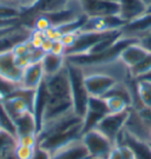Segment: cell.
Returning <instances> with one entry per match:
<instances>
[{
	"mask_svg": "<svg viewBox=\"0 0 151 159\" xmlns=\"http://www.w3.org/2000/svg\"><path fill=\"white\" fill-rule=\"evenodd\" d=\"M146 12H150V13H151V5L149 6V7H148V10H146Z\"/></svg>",
	"mask_w": 151,
	"mask_h": 159,
	"instance_id": "37",
	"label": "cell"
},
{
	"mask_svg": "<svg viewBox=\"0 0 151 159\" xmlns=\"http://www.w3.org/2000/svg\"><path fill=\"white\" fill-rule=\"evenodd\" d=\"M115 145L118 146L123 159H136L134 158V151L131 150V148H130L129 145H126V144H115Z\"/></svg>",
	"mask_w": 151,
	"mask_h": 159,
	"instance_id": "29",
	"label": "cell"
},
{
	"mask_svg": "<svg viewBox=\"0 0 151 159\" xmlns=\"http://www.w3.org/2000/svg\"><path fill=\"white\" fill-rule=\"evenodd\" d=\"M51 53L54 54V56H59V57H65L66 56V47L63 45V43L60 40L59 41H54Z\"/></svg>",
	"mask_w": 151,
	"mask_h": 159,
	"instance_id": "30",
	"label": "cell"
},
{
	"mask_svg": "<svg viewBox=\"0 0 151 159\" xmlns=\"http://www.w3.org/2000/svg\"><path fill=\"white\" fill-rule=\"evenodd\" d=\"M124 130L142 142L151 143V125H149L140 117V114L134 108H130L129 117L125 123Z\"/></svg>",
	"mask_w": 151,
	"mask_h": 159,
	"instance_id": "7",
	"label": "cell"
},
{
	"mask_svg": "<svg viewBox=\"0 0 151 159\" xmlns=\"http://www.w3.org/2000/svg\"><path fill=\"white\" fill-rule=\"evenodd\" d=\"M16 124V132L17 137L21 134H27V133H37L38 134V127H37V121L32 112L22 114L14 119Z\"/></svg>",
	"mask_w": 151,
	"mask_h": 159,
	"instance_id": "15",
	"label": "cell"
},
{
	"mask_svg": "<svg viewBox=\"0 0 151 159\" xmlns=\"http://www.w3.org/2000/svg\"><path fill=\"white\" fill-rule=\"evenodd\" d=\"M103 99L105 100L106 107L109 110V113H122V112H125L129 108H131L129 106V104L125 102L124 99L119 98V97L109 96L104 97Z\"/></svg>",
	"mask_w": 151,
	"mask_h": 159,
	"instance_id": "17",
	"label": "cell"
},
{
	"mask_svg": "<svg viewBox=\"0 0 151 159\" xmlns=\"http://www.w3.org/2000/svg\"><path fill=\"white\" fill-rule=\"evenodd\" d=\"M53 43H54V41H52V40H50V39H45L41 47H40V50L44 52L45 54H46V53H51L52 47H53Z\"/></svg>",
	"mask_w": 151,
	"mask_h": 159,
	"instance_id": "31",
	"label": "cell"
},
{
	"mask_svg": "<svg viewBox=\"0 0 151 159\" xmlns=\"http://www.w3.org/2000/svg\"><path fill=\"white\" fill-rule=\"evenodd\" d=\"M1 159H17V158H16L14 154H13V156H10V157H7V158H1Z\"/></svg>",
	"mask_w": 151,
	"mask_h": 159,
	"instance_id": "36",
	"label": "cell"
},
{
	"mask_svg": "<svg viewBox=\"0 0 151 159\" xmlns=\"http://www.w3.org/2000/svg\"><path fill=\"white\" fill-rule=\"evenodd\" d=\"M99 1H109V2H118V0H99Z\"/></svg>",
	"mask_w": 151,
	"mask_h": 159,
	"instance_id": "35",
	"label": "cell"
},
{
	"mask_svg": "<svg viewBox=\"0 0 151 159\" xmlns=\"http://www.w3.org/2000/svg\"><path fill=\"white\" fill-rule=\"evenodd\" d=\"M77 38H78V32L77 31H72V32H65V33H63V37L60 41L63 43V45L66 47V52L68 50H71L74 44H76V41H77Z\"/></svg>",
	"mask_w": 151,
	"mask_h": 159,
	"instance_id": "27",
	"label": "cell"
},
{
	"mask_svg": "<svg viewBox=\"0 0 151 159\" xmlns=\"http://www.w3.org/2000/svg\"><path fill=\"white\" fill-rule=\"evenodd\" d=\"M38 1L39 0H0V2H5V4L14 6L19 10H21L24 13L25 11L32 10L34 6L38 4Z\"/></svg>",
	"mask_w": 151,
	"mask_h": 159,
	"instance_id": "21",
	"label": "cell"
},
{
	"mask_svg": "<svg viewBox=\"0 0 151 159\" xmlns=\"http://www.w3.org/2000/svg\"><path fill=\"white\" fill-rule=\"evenodd\" d=\"M89 159H92V158H89Z\"/></svg>",
	"mask_w": 151,
	"mask_h": 159,
	"instance_id": "39",
	"label": "cell"
},
{
	"mask_svg": "<svg viewBox=\"0 0 151 159\" xmlns=\"http://www.w3.org/2000/svg\"><path fill=\"white\" fill-rule=\"evenodd\" d=\"M107 113H109V110H107L105 100L103 98L90 97L86 112L83 117V133L86 131L95 129L97 124Z\"/></svg>",
	"mask_w": 151,
	"mask_h": 159,
	"instance_id": "6",
	"label": "cell"
},
{
	"mask_svg": "<svg viewBox=\"0 0 151 159\" xmlns=\"http://www.w3.org/2000/svg\"><path fill=\"white\" fill-rule=\"evenodd\" d=\"M66 67L68 71V77H70L73 111L77 116L83 118L86 112L87 102L90 99L89 92L86 90L84 83V70L67 61Z\"/></svg>",
	"mask_w": 151,
	"mask_h": 159,
	"instance_id": "1",
	"label": "cell"
},
{
	"mask_svg": "<svg viewBox=\"0 0 151 159\" xmlns=\"http://www.w3.org/2000/svg\"><path fill=\"white\" fill-rule=\"evenodd\" d=\"M18 87H19L18 85L11 84V83L6 81L5 79H2V78L0 77V100H4L5 98H7L8 96H11Z\"/></svg>",
	"mask_w": 151,
	"mask_h": 159,
	"instance_id": "25",
	"label": "cell"
},
{
	"mask_svg": "<svg viewBox=\"0 0 151 159\" xmlns=\"http://www.w3.org/2000/svg\"><path fill=\"white\" fill-rule=\"evenodd\" d=\"M89 152L84 144L82 143V138L79 140L68 144L64 148L56 150L50 153L49 159H89Z\"/></svg>",
	"mask_w": 151,
	"mask_h": 159,
	"instance_id": "12",
	"label": "cell"
},
{
	"mask_svg": "<svg viewBox=\"0 0 151 159\" xmlns=\"http://www.w3.org/2000/svg\"><path fill=\"white\" fill-rule=\"evenodd\" d=\"M119 4V16L123 19L125 24L134 20L136 18L144 14L148 10L142 0H118Z\"/></svg>",
	"mask_w": 151,
	"mask_h": 159,
	"instance_id": "13",
	"label": "cell"
},
{
	"mask_svg": "<svg viewBox=\"0 0 151 159\" xmlns=\"http://www.w3.org/2000/svg\"><path fill=\"white\" fill-rule=\"evenodd\" d=\"M151 32V13L145 12L140 17L126 23L122 29V35L139 41Z\"/></svg>",
	"mask_w": 151,
	"mask_h": 159,
	"instance_id": "9",
	"label": "cell"
},
{
	"mask_svg": "<svg viewBox=\"0 0 151 159\" xmlns=\"http://www.w3.org/2000/svg\"><path fill=\"white\" fill-rule=\"evenodd\" d=\"M107 159H123L122 153H120V151H119V148H118L117 145H113V148H112L111 152L109 154V158Z\"/></svg>",
	"mask_w": 151,
	"mask_h": 159,
	"instance_id": "33",
	"label": "cell"
},
{
	"mask_svg": "<svg viewBox=\"0 0 151 159\" xmlns=\"http://www.w3.org/2000/svg\"><path fill=\"white\" fill-rule=\"evenodd\" d=\"M139 43L145 47L146 51L151 54V32L148 34V35H145L144 38H142V39L139 40Z\"/></svg>",
	"mask_w": 151,
	"mask_h": 159,
	"instance_id": "32",
	"label": "cell"
},
{
	"mask_svg": "<svg viewBox=\"0 0 151 159\" xmlns=\"http://www.w3.org/2000/svg\"><path fill=\"white\" fill-rule=\"evenodd\" d=\"M44 34L46 39H50L52 41H59L63 37V32L60 31V29L57 27V26H53V25L51 26L50 29L46 30L44 32Z\"/></svg>",
	"mask_w": 151,
	"mask_h": 159,
	"instance_id": "28",
	"label": "cell"
},
{
	"mask_svg": "<svg viewBox=\"0 0 151 159\" xmlns=\"http://www.w3.org/2000/svg\"><path fill=\"white\" fill-rule=\"evenodd\" d=\"M0 130L6 131V132H8V133L17 137L14 120L10 116V113L6 111V108L4 107L1 102H0Z\"/></svg>",
	"mask_w": 151,
	"mask_h": 159,
	"instance_id": "19",
	"label": "cell"
},
{
	"mask_svg": "<svg viewBox=\"0 0 151 159\" xmlns=\"http://www.w3.org/2000/svg\"><path fill=\"white\" fill-rule=\"evenodd\" d=\"M149 71H151V54L149 53L140 63H138L137 65H134V67L129 68L130 77L132 79H137L139 78L140 75L148 73Z\"/></svg>",
	"mask_w": 151,
	"mask_h": 159,
	"instance_id": "20",
	"label": "cell"
},
{
	"mask_svg": "<svg viewBox=\"0 0 151 159\" xmlns=\"http://www.w3.org/2000/svg\"><path fill=\"white\" fill-rule=\"evenodd\" d=\"M44 83L50 97L72 99L70 77H68V71H67L66 65H65V67L60 70L59 72H57L56 74L45 77Z\"/></svg>",
	"mask_w": 151,
	"mask_h": 159,
	"instance_id": "4",
	"label": "cell"
},
{
	"mask_svg": "<svg viewBox=\"0 0 151 159\" xmlns=\"http://www.w3.org/2000/svg\"><path fill=\"white\" fill-rule=\"evenodd\" d=\"M22 75V68L17 64L16 56L12 51L0 53V77L6 81L19 86Z\"/></svg>",
	"mask_w": 151,
	"mask_h": 159,
	"instance_id": "8",
	"label": "cell"
},
{
	"mask_svg": "<svg viewBox=\"0 0 151 159\" xmlns=\"http://www.w3.org/2000/svg\"><path fill=\"white\" fill-rule=\"evenodd\" d=\"M45 39L46 38H45L44 32H40V31H37V30H33V29H32L31 34L28 37V41H30L31 46L33 48H37V50H40V47H41Z\"/></svg>",
	"mask_w": 151,
	"mask_h": 159,
	"instance_id": "26",
	"label": "cell"
},
{
	"mask_svg": "<svg viewBox=\"0 0 151 159\" xmlns=\"http://www.w3.org/2000/svg\"><path fill=\"white\" fill-rule=\"evenodd\" d=\"M129 111L122 113H107L103 119L97 124L95 129L101 132L105 137H107L112 143L117 139L118 134L124 130L125 123L129 117Z\"/></svg>",
	"mask_w": 151,
	"mask_h": 159,
	"instance_id": "5",
	"label": "cell"
},
{
	"mask_svg": "<svg viewBox=\"0 0 151 159\" xmlns=\"http://www.w3.org/2000/svg\"><path fill=\"white\" fill-rule=\"evenodd\" d=\"M45 79V73L41 63H32L22 70V75L19 87L35 91Z\"/></svg>",
	"mask_w": 151,
	"mask_h": 159,
	"instance_id": "10",
	"label": "cell"
},
{
	"mask_svg": "<svg viewBox=\"0 0 151 159\" xmlns=\"http://www.w3.org/2000/svg\"><path fill=\"white\" fill-rule=\"evenodd\" d=\"M17 145V137L0 130V159L13 156Z\"/></svg>",
	"mask_w": 151,
	"mask_h": 159,
	"instance_id": "16",
	"label": "cell"
},
{
	"mask_svg": "<svg viewBox=\"0 0 151 159\" xmlns=\"http://www.w3.org/2000/svg\"><path fill=\"white\" fill-rule=\"evenodd\" d=\"M82 143L87 150L90 158L92 159H107L115 145L97 129L84 132L82 136Z\"/></svg>",
	"mask_w": 151,
	"mask_h": 159,
	"instance_id": "3",
	"label": "cell"
},
{
	"mask_svg": "<svg viewBox=\"0 0 151 159\" xmlns=\"http://www.w3.org/2000/svg\"><path fill=\"white\" fill-rule=\"evenodd\" d=\"M136 91L142 105L151 110V83L136 81Z\"/></svg>",
	"mask_w": 151,
	"mask_h": 159,
	"instance_id": "18",
	"label": "cell"
},
{
	"mask_svg": "<svg viewBox=\"0 0 151 159\" xmlns=\"http://www.w3.org/2000/svg\"><path fill=\"white\" fill-rule=\"evenodd\" d=\"M37 148H30L24 145H17L14 150V157L17 159H33Z\"/></svg>",
	"mask_w": 151,
	"mask_h": 159,
	"instance_id": "22",
	"label": "cell"
},
{
	"mask_svg": "<svg viewBox=\"0 0 151 159\" xmlns=\"http://www.w3.org/2000/svg\"><path fill=\"white\" fill-rule=\"evenodd\" d=\"M143 1V4L146 6V7H149L151 5V0H142Z\"/></svg>",
	"mask_w": 151,
	"mask_h": 159,
	"instance_id": "34",
	"label": "cell"
},
{
	"mask_svg": "<svg viewBox=\"0 0 151 159\" xmlns=\"http://www.w3.org/2000/svg\"><path fill=\"white\" fill-rule=\"evenodd\" d=\"M40 63L43 65L45 77H49V75H52V74H56L57 72H59L60 70L65 67L66 58L54 56L52 53H46V54H44V57H43Z\"/></svg>",
	"mask_w": 151,
	"mask_h": 159,
	"instance_id": "14",
	"label": "cell"
},
{
	"mask_svg": "<svg viewBox=\"0 0 151 159\" xmlns=\"http://www.w3.org/2000/svg\"><path fill=\"white\" fill-rule=\"evenodd\" d=\"M84 83L90 97L103 98L117 84L118 80L111 74L101 71L84 70Z\"/></svg>",
	"mask_w": 151,
	"mask_h": 159,
	"instance_id": "2",
	"label": "cell"
},
{
	"mask_svg": "<svg viewBox=\"0 0 151 159\" xmlns=\"http://www.w3.org/2000/svg\"><path fill=\"white\" fill-rule=\"evenodd\" d=\"M149 146H150V148H151V143H149Z\"/></svg>",
	"mask_w": 151,
	"mask_h": 159,
	"instance_id": "38",
	"label": "cell"
},
{
	"mask_svg": "<svg viewBox=\"0 0 151 159\" xmlns=\"http://www.w3.org/2000/svg\"><path fill=\"white\" fill-rule=\"evenodd\" d=\"M18 145L30 146V148H38V134L37 133H27L17 137Z\"/></svg>",
	"mask_w": 151,
	"mask_h": 159,
	"instance_id": "23",
	"label": "cell"
},
{
	"mask_svg": "<svg viewBox=\"0 0 151 159\" xmlns=\"http://www.w3.org/2000/svg\"><path fill=\"white\" fill-rule=\"evenodd\" d=\"M51 26H52L51 20L49 19V17L46 14H38L37 17L34 18L32 29L40 31V32H45L47 29H50Z\"/></svg>",
	"mask_w": 151,
	"mask_h": 159,
	"instance_id": "24",
	"label": "cell"
},
{
	"mask_svg": "<svg viewBox=\"0 0 151 159\" xmlns=\"http://www.w3.org/2000/svg\"><path fill=\"white\" fill-rule=\"evenodd\" d=\"M148 54L149 52L146 51L145 47L139 41H134V43L129 44L126 47H124L123 51L119 53L118 59L128 68H131L134 65L140 63Z\"/></svg>",
	"mask_w": 151,
	"mask_h": 159,
	"instance_id": "11",
	"label": "cell"
}]
</instances>
